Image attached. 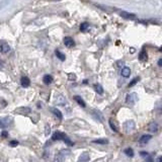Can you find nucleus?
<instances>
[{
  "instance_id": "obj_1",
  "label": "nucleus",
  "mask_w": 162,
  "mask_h": 162,
  "mask_svg": "<svg viewBox=\"0 0 162 162\" xmlns=\"http://www.w3.org/2000/svg\"><path fill=\"white\" fill-rule=\"evenodd\" d=\"M138 101V95L137 93H135V92H132V93H130L127 95L126 97V102L128 103L129 105H134L136 102Z\"/></svg>"
},
{
  "instance_id": "obj_2",
  "label": "nucleus",
  "mask_w": 162,
  "mask_h": 162,
  "mask_svg": "<svg viewBox=\"0 0 162 162\" xmlns=\"http://www.w3.org/2000/svg\"><path fill=\"white\" fill-rule=\"evenodd\" d=\"M135 122L134 121H127L124 123V130L126 133H131L135 130Z\"/></svg>"
},
{
  "instance_id": "obj_3",
  "label": "nucleus",
  "mask_w": 162,
  "mask_h": 162,
  "mask_svg": "<svg viewBox=\"0 0 162 162\" xmlns=\"http://www.w3.org/2000/svg\"><path fill=\"white\" fill-rule=\"evenodd\" d=\"M66 138H67V136L62 132H55L53 136H52V140L53 141H64Z\"/></svg>"
},
{
  "instance_id": "obj_4",
  "label": "nucleus",
  "mask_w": 162,
  "mask_h": 162,
  "mask_svg": "<svg viewBox=\"0 0 162 162\" xmlns=\"http://www.w3.org/2000/svg\"><path fill=\"white\" fill-rule=\"evenodd\" d=\"M14 112H15V114H17V115H24L30 114V112H31V109L28 108V106H20V108L16 109L15 111H14Z\"/></svg>"
},
{
  "instance_id": "obj_5",
  "label": "nucleus",
  "mask_w": 162,
  "mask_h": 162,
  "mask_svg": "<svg viewBox=\"0 0 162 162\" xmlns=\"http://www.w3.org/2000/svg\"><path fill=\"white\" fill-rule=\"evenodd\" d=\"M10 125V118L7 117L0 118V129H6Z\"/></svg>"
},
{
  "instance_id": "obj_6",
  "label": "nucleus",
  "mask_w": 162,
  "mask_h": 162,
  "mask_svg": "<svg viewBox=\"0 0 162 162\" xmlns=\"http://www.w3.org/2000/svg\"><path fill=\"white\" fill-rule=\"evenodd\" d=\"M9 51H10V46L8 45L6 42H2L1 44H0V52H1L2 54H6Z\"/></svg>"
},
{
  "instance_id": "obj_7",
  "label": "nucleus",
  "mask_w": 162,
  "mask_h": 162,
  "mask_svg": "<svg viewBox=\"0 0 162 162\" xmlns=\"http://www.w3.org/2000/svg\"><path fill=\"white\" fill-rule=\"evenodd\" d=\"M64 45L67 48H73L74 46H75V42H74V40L72 39V37H66L65 39H64Z\"/></svg>"
},
{
  "instance_id": "obj_8",
  "label": "nucleus",
  "mask_w": 162,
  "mask_h": 162,
  "mask_svg": "<svg viewBox=\"0 0 162 162\" xmlns=\"http://www.w3.org/2000/svg\"><path fill=\"white\" fill-rule=\"evenodd\" d=\"M121 16L125 19H136V15L133 13H130V12H127V11H121Z\"/></svg>"
},
{
  "instance_id": "obj_9",
  "label": "nucleus",
  "mask_w": 162,
  "mask_h": 162,
  "mask_svg": "<svg viewBox=\"0 0 162 162\" xmlns=\"http://www.w3.org/2000/svg\"><path fill=\"white\" fill-rule=\"evenodd\" d=\"M20 83H21V86L22 87H24V88H27L30 86L31 84V80H30V78L27 77V76H24V77H21V79H20Z\"/></svg>"
},
{
  "instance_id": "obj_10",
  "label": "nucleus",
  "mask_w": 162,
  "mask_h": 162,
  "mask_svg": "<svg viewBox=\"0 0 162 162\" xmlns=\"http://www.w3.org/2000/svg\"><path fill=\"white\" fill-rule=\"evenodd\" d=\"M148 131L151 132V133H156L158 131V125L157 123H155V122H152V123H150L148 125Z\"/></svg>"
},
{
  "instance_id": "obj_11",
  "label": "nucleus",
  "mask_w": 162,
  "mask_h": 162,
  "mask_svg": "<svg viewBox=\"0 0 162 162\" xmlns=\"http://www.w3.org/2000/svg\"><path fill=\"white\" fill-rule=\"evenodd\" d=\"M147 59H148V55H147V52L145 49H143L140 54H139V60L141 61V62H146Z\"/></svg>"
},
{
  "instance_id": "obj_12",
  "label": "nucleus",
  "mask_w": 162,
  "mask_h": 162,
  "mask_svg": "<svg viewBox=\"0 0 162 162\" xmlns=\"http://www.w3.org/2000/svg\"><path fill=\"white\" fill-rule=\"evenodd\" d=\"M151 135H143L142 137L139 139V143L140 144H147L148 142L151 140Z\"/></svg>"
},
{
  "instance_id": "obj_13",
  "label": "nucleus",
  "mask_w": 162,
  "mask_h": 162,
  "mask_svg": "<svg viewBox=\"0 0 162 162\" xmlns=\"http://www.w3.org/2000/svg\"><path fill=\"white\" fill-rule=\"evenodd\" d=\"M92 115H93V117L96 118V120L98 122H100V123H102L103 120H105V118H103V115L102 114H101L100 112H98V111H93V112H92Z\"/></svg>"
},
{
  "instance_id": "obj_14",
  "label": "nucleus",
  "mask_w": 162,
  "mask_h": 162,
  "mask_svg": "<svg viewBox=\"0 0 162 162\" xmlns=\"http://www.w3.org/2000/svg\"><path fill=\"white\" fill-rule=\"evenodd\" d=\"M89 161V154L87 152H84L80 155V157L78 158L77 162H88Z\"/></svg>"
},
{
  "instance_id": "obj_15",
  "label": "nucleus",
  "mask_w": 162,
  "mask_h": 162,
  "mask_svg": "<svg viewBox=\"0 0 162 162\" xmlns=\"http://www.w3.org/2000/svg\"><path fill=\"white\" fill-rule=\"evenodd\" d=\"M74 99H75V101L80 106H82V108H85L86 106V105H85V101L82 99V97H80L79 95H75L74 96Z\"/></svg>"
},
{
  "instance_id": "obj_16",
  "label": "nucleus",
  "mask_w": 162,
  "mask_h": 162,
  "mask_svg": "<svg viewBox=\"0 0 162 162\" xmlns=\"http://www.w3.org/2000/svg\"><path fill=\"white\" fill-rule=\"evenodd\" d=\"M122 76L123 77H126L128 78L130 75H131V69H130L129 67H124L123 69H122Z\"/></svg>"
},
{
  "instance_id": "obj_17",
  "label": "nucleus",
  "mask_w": 162,
  "mask_h": 162,
  "mask_svg": "<svg viewBox=\"0 0 162 162\" xmlns=\"http://www.w3.org/2000/svg\"><path fill=\"white\" fill-rule=\"evenodd\" d=\"M51 111H52V112H53V114L56 115V117L59 118V120H62L63 118V115H62V112H61L59 109H55V108H52L51 109Z\"/></svg>"
},
{
  "instance_id": "obj_18",
  "label": "nucleus",
  "mask_w": 162,
  "mask_h": 162,
  "mask_svg": "<svg viewBox=\"0 0 162 162\" xmlns=\"http://www.w3.org/2000/svg\"><path fill=\"white\" fill-rule=\"evenodd\" d=\"M43 81H44V83H45V84L49 85V84H51V83H52V81H53V77H52L51 75L47 74V75H45L44 78H43Z\"/></svg>"
},
{
  "instance_id": "obj_19",
  "label": "nucleus",
  "mask_w": 162,
  "mask_h": 162,
  "mask_svg": "<svg viewBox=\"0 0 162 162\" xmlns=\"http://www.w3.org/2000/svg\"><path fill=\"white\" fill-rule=\"evenodd\" d=\"M92 143H95V144H100V145H105V144L109 143V140L106 139H97V140H93Z\"/></svg>"
},
{
  "instance_id": "obj_20",
  "label": "nucleus",
  "mask_w": 162,
  "mask_h": 162,
  "mask_svg": "<svg viewBox=\"0 0 162 162\" xmlns=\"http://www.w3.org/2000/svg\"><path fill=\"white\" fill-rule=\"evenodd\" d=\"M93 88L98 94H102L103 93V88H102V86H101L100 84H94Z\"/></svg>"
},
{
  "instance_id": "obj_21",
  "label": "nucleus",
  "mask_w": 162,
  "mask_h": 162,
  "mask_svg": "<svg viewBox=\"0 0 162 162\" xmlns=\"http://www.w3.org/2000/svg\"><path fill=\"white\" fill-rule=\"evenodd\" d=\"M64 155L62 154V152L61 153H58V154L56 155V157H55V160L54 162H63L64 161Z\"/></svg>"
},
{
  "instance_id": "obj_22",
  "label": "nucleus",
  "mask_w": 162,
  "mask_h": 162,
  "mask_svg": "<svg viewBox=\"0 0 162 162\" xmlns=\"http://www.w3.org/2000/svg\"><path fill=\"white\" fill-rule=\"evenodd\" d=\"M55 54H56V56L58 57V59L61 60V61H65V55L62 53V52H60L59 50H56V52H55Z\"/></svg>"
},
{
  "instance_id": "obj_23",
  "label": "nucleus",
  "mask_w": 162,
  "mask_h": 162,
  "mask_svg": "<svg viewBox=\"0 0 162 162\" xmlns=\"http://www.w3.org/2000/svg\"><path fill=\"white\" fill-rule=\"evenodd\" d=\"M109 127H111V128H112V131H114V132H115V133H117V132H118V127L115 126V122L112 121V120H109Z\"/></svg>"
},
{
  "instance_id": "obj_24",
  "label": "nucleus",
  "mask_w": 162,
  "mask_h": 162,
  "mask_svg": "<svg viewBox=\"0 0 162 162\" xmlns=\"http://www.w3.org/2000/svg\"><path fill=\"white\" fill-rule=\"evenodd\" d=\"M88 28H89V24H88V22H83V24H80V31H83V33L87 31Z\"/></svg>"
},
{
  "instance_id": "obj_25",
  "label": "nucleus",
  "mask_w": 162,
  "mask_h": 162,
  "mask_svg": "<svg viewBox=\"0 0 162 162\" xmlns=\"http://www.w3.org/2000/svg\"><path fill=\"white\" fill-rule=\"evenodd\" d=\"M125 153L127 154V156H129V157H133V156H134V151H133L132 148H127L125 150Z\"/></svg>"
},
{
  "instance_id": "obj_26",
  "label": "nucleus",
  "mask_w": 162,
  "mask_h": 162,
  "mask_svg": "<svg viewBox=\"0 0 162 162\" xmlns=\"http://www.w3.org/2000/svg\"><path fill=\"white\" fill-rule=\"evenodd\" d=\"M139 79H140V78H139V77L134 78V79H133V80L131 81V82L129 83V87H132V86H134V85L136 84V83H137L138 81H139Z\"/></svg>"
},
{
  "instance_id": "obj_27",
  "label": "nucleus",
  "mask_w": 162,
  "mask_h": 162,
  "mask_svg": "<svg viewBox=\"0 0 162 162\" xmlns=\"http://www.w3.org/2000/svg\"><path fill=\"white\" fill-rule=\"evenodd\" d=\"M9 145H10L11 147H15V146H17V145H18V142H17V141H15V140H12V141H10Z\"/></svg>"
},
{
  "instance_id": "obj_28",
  "label": "nucleus",
  "mask_w": 162,
  "mask_h": 162,
  "mask_svg": "<svg viewBox=\"0 0 162 162\" xmlns=\"http://www.w3.org/2000/svg\"><path fill=\"white\" fill-rule=\"evenodd\" d=\"M7 136H8V133L6 131H2V133H1V137L2 138H6Z\"/></svg>"
},
{
  "instance_id": "obj_29",
  "label": "nucleus",
  "mask_w": 162,
  "mask_h": 162,
  "mask_svg": "<svg viewBox=\"0 0 162 162\" xmlns=\"http://www.w3.org/2000/svg\"><path fill=\"white\" fill-rule=\"evenodd\" d=\"M140 155L142 156V157H147V156H148V153L147 152H140Z\"/></svg>"
},
{
  "instance_id": "obj_30",
  "label": "nucleus",
  "mask_w": 162,
  "mask_h": 162,
  "mask_svg": "<svg viewBox=\"0 0 162 162\" xmlns=\"http://www.w3.org/2000/svg\"><path fill=\"white\" fill-rule=\"evenodd\" d=\"M69 79H72V80H74V79H76V76L73 74H69Z\"/></svg>"
},
{
  "instance_id": "obj_31",
  "label": "nucleus",
  "mask_w": 162,
  "mask_h": 162,
  "mask_svg": "<svg viewBox=\"0 0 162 162\" xmlns=\"http://www.w3.org/2000/svg\"><path fill=\"white\" fill-rule=\"evenodd\" d=\"M158 65L160 66V67H162V58H161V59L158 60Z\"/></svg>"
},
{
  "instance_id": "obj_32",
  "label": "nucleus",
  "mask_w": 162,
  "mask_h": 162,
  "mask_svg": "<svg viewBox=\"0 0 162 162\" xmlns=\"http://www.w3.org/2000/svg\"><path fill=\"white\" fill-rule=\"evenodd\" d=\"M157 162H162V156H160V157L157 158Z\"/></svg>"
},
{
  "instance_id": "obj_33",
  "label": "nucleus",
  "mask_w": 162,
  "mask_h": 162,
  "mask_svg": "<svg viewBox=\"0 0 162 162\" xmlns=\"http://www.w3.org/2000/svg\"><path fill=\"white\" fill-rule=\"evenodd\" d=\"M2 68H3V63H2L1 61H0V70H1Z\"/></svg>"
},
{
  "instance_id": "obj_34",
  "label": "nucleus",
  "mask_w": 162,
  "mask_h": 162,
  "mask_svg": "<svg viewBox=\"0 0 162 162\" xmlns=\"http://www.w3.org/2000/svg\"><path fill=\"white\" fill-rule=\"evenodd\" d=\"M83 83H84V84H87L88 82H87V80H84V81H83Z\"/></svg>"
},
{
  "instance_id": "obj_35",
  "label": "nucleus",
  "mask_w": 162,
  "mask_h": 162,
  "mask_svg": "<svg viewBox=\"0 0 162 162\" xmlns=\"http://www.w3.org/2000/svg\"><path fill=\"white\" fill-rule=\"evenodd\" d=\"M159 51H160V52H162V47H161L160 49H159Z\"/></svg>"
}]
</instances>
